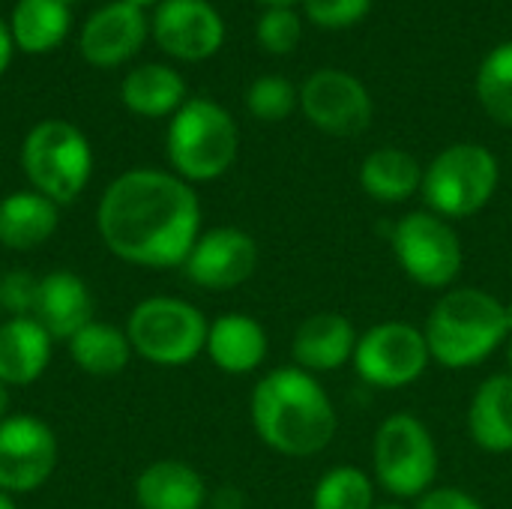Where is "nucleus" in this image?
Listing matches in <instances>:
<instances>
[{
  "instance_id": "obj_1",
  "label": "nucleus",
  "mask_w": 512,
  "mask_h": 509,
  "mask_svg": "<svg viewBox=\"0 0 512 509\" xmlns=\"http://www.w3.org/2000/svg\"><path fill=\"white\" fill-rule=\"evenodd\" d=\"M201 228V204L183 177L135 168L120 174L99 201L105 246L141 267H177L189 258Z\"/></svg>"
},
{
  "instance_id": "obj_2",
  "label": "nucleus",
  "mask_w": 512,
  "mask_h": 509,
  "mask_svg": "<svg viewBox=\"0 0 512 509\" xmlns=\"http://www.w3.org/2000/svg\"><path fill=\"white\" fill-rule=\"evenodd\" d=\"M252 426L270 450L309 459L330 447L339 420L318 378L285 366L264 375L252 390Z\"/></svg>"
},
{
  "instance_id": "obj_3",
  "label": "nucleus",
  "mask_w": 512,
  "mask_h": 509,
  "mask_svg": "<svg viewBox=\"0 0 512 509\" xmlns=\"http://www.w3.org/2000/svg\"><path fill=\"white\" fill-rule=\"evenodd\" d=\"M429 354L444 369H474L510 336L504 303L483 288L447 291L423 327Z\"/></svg>"
},
{
  "instance_id": "obj_4",
  "label": "nucleus",
  "mask_w": 512,
  "mask_h": 509,
  "mask_svg": "<svg viewBox=\"0 0 512 509\" xmlns=\"http://www.w3.org/2000/svg\"><path fill=\"white\" fill-rule=\"evenodd\" d=\"M240 135L234 117L213 99H186L168 126V159L183 180L222 177L237 159Z\"/></svg>"
},
{
  "instance_id": "obj_5",
  "label": "nucleus",
  "mask_w": 512,
  "mask_h": 509,
  "mask_svg": "<svg viewBox=\"0 0 512 509\" xmlns=\"http://www.w3.org/2000/svg\"><path fill=\"white\" fill-rule=\"evenodd\" d=\"M21 165L39 195L66 204L87 186L93 153L78 126L66 120H42L24 138Z\"/></svg>"
},
{
  "instance_id": "obj_6",
  "label": "nucleus",
  "mask_w": 512,
  "mask_h": 509,
  "mask_svg": "<svg viewBox=\"0 0 512 509\" xmlns=\"http://www.w3.org/2000/svg\"><path fill=\"white\" fill-rule=\"evenodd\" d=\"M498 159L483 144H453L423 171V198L441 219L480 213L498 189Z\"/></svg>"
},
{
  "instance_id": "obj_7",
  "label": "nucleus",
  "mask_w": 512,
  "mask_h": 509,
  "mask_svg": "<svg viewBox=\"0 0 512 509\" xmlns=\"http://www.w3.org/2000/svg\"><path fill=\"white\" fill-rule=\"evenodd\" d=\"M375 480L393 498H423L438 480V447L414 414H393L375 432Z\"/></svg>"
},
{
  "instance_id": "obj_8",
  "label": "nucleus",
  "mask_w": 512,
  "mask_h": 509,
  "mask_svg": "<svg viewBox=\"0 0 512 509\" xmlns=\"http://www.w3.org/2000/svg\"><path fill=\"white\" fill-rule=\"evenodd\" d=\"M207 318L186 300L150 297L129 315L126 339L132 351L156 366H186L207 348Z\"/></svg>"
},
{
  "instance_id": "obj_9",
  "label": "nucleus",
  "mask_w": 512,
  "mask_h": 509,
  "mask_svg": "<svg viewBox=\"0 0 512 509\" xmlns=\"http://www.w3.org/2000/svg\"><path fill=\"white\" fill-rule=\"evenodd\" d=\"M393 255L402 273L420 288H450L462 273V240L456 228L432 210H417L393 225Z\"/></svg>"
},
{
  "instance_id": "obj_10",
  "label": "nucleus",
  "mask_w": 512,
  "mask_h": 509,
  "mask_svg": "<svg viewBox=\"0 0 512 509\" xmlns=\"http://www.w3.org/2000/svg\"><path fill=\"white\" fill-rule=\"evenodd\" d=\"M432 354L426 333L408 321H384L366 330L354 348V369L375 390H402L423 378Z\"/></svg>"
},
{
  "instance_id": "obj_11",
  "label": "nucleus",
  "mask_w": 512,
  "mask_h": 509,
  "mask_svg": "<svg viewBox=\"0 0 512 509\" xmlns=\"http://www.w3.org/2000/svg\"><path fill=\"white\" fill-rule=\"evenodd\" d=\"M303 114L327 135H360L372 120L369 90L348 72L321 69L300 90Z\"/></svg>"
},
{
  "instance_id": "obj_12",
  "label": "nucleus",
  "mask_w": 512,
  "mask_h": 509,
  "mask_svg": "<svg viewBox=\"0 0 512 509\" xmlns=\"http://www.w3.org/2000/svg\"><path fill=\"white\" fill-rule=\"evenodd\" d=\"M57 462V441L51 429L36 417H6L0 423V489L33 492L39 489Z\"/></svg>"
},
{
  "instance_id": "obj_13",
  "label": "nucleus",
  "mask_w": 512,
  "mask_h": 509,
  "mask_svg": "<svg viewBox=\"0 0 512 509\" xmlns=\"http://www.w3.org/2000/svg\"><path fill=\"white\" fill-rule=\"evenodd\" d=\"M156 45L177 60H207L225 39V24L207 0H162L153 12Z\"/></svg>"
},
{
  "instance_id": "obj_14",
  "label": "nucleus",
  "mask_w": 512,
  "mask_h": 509,
  "mask_svg": "<svg viewBox=\"0 0 512 509\" xmlns=\"http://www.w3.org/2000/svg\"><path fill=\"white\" fill-rule=\"evenodd\" d=\"M258 267V246L240 228H213L201 234L183 261L186 276L210 291H228L243 285Z\"/></svg>"
},
{
  "instance_id": "obj_15",
  "label": "nucleus",
  "mask_w": 512,
  "mask_h": 509,
  "mask_svg": "<svg viewBox=\"0 0 512 509\" xmlns=\"http://www.w3.org/2000/svg\"><path fill=\"white\" fill-rule=\"evenodd\" d=\"M144 39H147L144 9L126 3V0H114L87 18L78 48L87 63H93L99 69H111V66L132 60L141 51Z\"/></svg>"
},
{
  "instance_id": "obj_16",
  "label": "nucleus",
  "mask_w": 512,
  "mask_h": 509,
  "mask_svg": "<svg viewBox=\"0 0 512 509\" xmlns=\"http://www.w3.org/2000/svg\"><path fill=\"white\" fill-rule=\"evenodd\" d=\"M357 330L354 324L339 312H315L309 315L297 330L291 342V354L297 369L309 375H324L342 369L348 360H354L357 348Z\"/></svg>"
},
{
  "instance_id": "obj_17",
  "label": "nucleus",
  "mask_w": 512,
  "mask_h": 509,
  "mask_svg": "<svg viewBox=\"0 0 512 509\" xmlns=\"http://www.w3.org/2000/svg\"><path fill=\"white\" fill-rule=\"evenodd\" d=\"M33 318L45 327L51 339H72L81 327L93 321V297L75 273H48L45 279H39Z\"/></svg>"
},
{
  "instance_id": "obj_18",
  "label": "nucleus",
  "mask_w": 512,
  "mask_h": 509,
  "mask_svg": "<svg viewBox=\"0 0 512 509\" xmlns=\"http://www.w3.org/2000/svg\"><path fill=\"white\" fill-rule=\"evenodd\" d=\"M216 369L228 375H249L267 357V333L264 327L240 312L219 315L207 330V348Z\"/></svg>"
},
{
  "instance_id": "obj_19",
  "label": "nucleus",
  "mask_w": 512,
  "mask_h": 509,
  "mask_svg": "<svg viewBox=\"0 0 512 509\" xmlns=\"http://www.w3.org/2000/svg\"><path fill=\"white\" fill-rule=\"evenodd\" d=\"M51 357V336L36 318H9L0 327V381L24 387L36 381Z\"/></svg>"
},
{
  "instance_id": "obj_20",
  "label": "nucleus",
  "mask_w": 512,
  "mask_h": 509,
  "mask_svg": "<svg viewBox=\"0 0 512 509\" xmlns=\"http://www.w3.org/2000/svg\"><path fill=\"white\" fill-rule=\"evenodd\" d=\"M468 432L486 453H512V375H492L477 387Z\"/></svg>"
},
{
  "instance_id": "obj_21",
  "label": "nucleus",
  "mask_w": 512,
  "mask_h": 509,
  "mask_svg": "<svg viewBox=\"0 0 512 509\" xmlns=\"http://www.w3.org/2000/svg\"><path fill=\"white\" fill-rule=\"evenodd\" d=\"M207 498L204 480L195 468L177 459L153 462L135 483L141 509H201Z\"/></svg>"
},
{
  "instance_id": "obj_22",
  "label": "nucleus",
  "mask_w": 512,
  "mask_h": 509,
  "mask_svg": "<svg viewBox=\"0 0 512 509\" xmlns=\"http://www.w3.org/2000/svg\"><path fill=\"white\" fill-rule=\"evenodd\" d=\"M123 105L141 117H174L186 102V81L177 69L162 63L135 66L120 84Z\"/></svg>"
},
{
  "instance_id": "obj_23",
  "label": "nucleus",
  "mask_w": 512,
  "mask_h": 509,
  "mask_svg": "<svg viewBox=\"0 0 512 509\" xmlns=\"http://www.w3.org/2000/svg\"><path fill=\"white\" fill-rule=\"evenodd\" d=\"M360 186L369 198L381 204H402L417 189H423V168L408 150L381 147L363 159Z\"/></svg>"
},
{
  "instance_id": "obj_24",
  "label": "nucleus",
  "mask_w": 512,
  "mask_h": 509,
  "mask_svg": "<svg viewBox=\"0 0 512 509\" xmlns=\"http://www.w3.org/2000/svg\"><path fill=\"white\" fill-rule=\"evenodd\" d=\"M57 228V204L39 192H12L0 201V243L6 249H36Z\"/></svg>"
},
{
  "instance_id": "obj_25",
  "label": "nucleus",
  "mask_w": 512,
  "mask_h": 509,
  "mask_svg": "<svg viewBox=\"0 0 512 509\" xmlns=\"http://www.w3.org/2000/svg\"><path fill=\"white\" fill-rule=\"evenodd\" d=\"M69 3L63 0H18L9 18L12 45L27 54L54 51L69 33Z\"/></svg>"
},
{
  "instance_id": "obj_26",
  "label": "nucleus",
  "mask_w": 512,
  "mask_h": 509,
  "mask_svg": "<svg viewBox=\"0 0 512 509\" xmlns=\"http://www.w3.org/2000/svg\"><path fill=\"white\" fill-rule=\"evenodd\" d=\"M129 339L111 324L90 321L69 339V354L87 375H117L129 363Z\"/></svg>"
},
{
  "instance_id": "obj_27",
  "label": "nucleus",
  "mask_w": 512,
  "mask_h": 509,
  "mask_svg": "<svg viewBox=\"0 0 512 509\" xmlns=\"http://www.w3.org/2000/svg\"><path fill=\"white\" fill-rule=\"evenodd\" d=\"M477 96L492 120L512 126V42L498 45L477 72Z\"/></svg>"
},
{
  "instance_id": "obj_28",
  "label": "nucleus",
  "mask_w": 512,
  "mask_h": 509,
  "mask_svg": "<svg viewBox=\"0 0 512 509\" xmlns=\"http://www.w3.org/2000/svg\"><path fill=\"white\" fill-rule=\"evenodd\" d=\"M375 507V486L366 471L342 465L327 471L315 492L312 509H372Z\"/></svg>"
},
{
  "instance_id": "obj_29",
  "label": "nucleus",
  "mask_w": 512,
  "mask_h": 509,
  "mask_svg": "<svg viewBox=\"0 0 512 509\" xmlns=\"http://www.w3.org/2000/svg\"><path fill=\"white\" fill-rule=\"evenodd\" d=\"M294 105H297V90L282 75H261L246 90V108L252 111V117L267 123L285 120L294 111Z\"/></svg>"
},
{
  "instance_id": "obj_30",
  "label": "nucleus",
  "mask_w": 512,
  "mask_h": 509,
  "mask_svg": "<svg viewBox=\"0 0 512 509\" xmlns=\"http://www.w3.org/2000/svg\"><path fill=\"white\" fill-rule=\"evenodd\" d=\"M258 42L270 54H288L300 42V18L291 6H270L258 21Z\"/></svg>"
},
{
  "instance_id": "obj_31",
  "label": "nucleus",
  "mask_w": 512,
  "mask_h": 509,
  "mask_svg": "<svg viewBox=\"0 0 512 509\" xmlns=\"http://www.w3.org/2000/svg\"><path fill=\"white\" fill-rule=\"evenodd\" d=\"M303 6L306 15L321 27H348L369 12L372 0H303Z\"/></svg>"
},
{
  "instance_id": "obj_32",
  "label": "nucleus",
  "mask_w": 512,
  "mask_h": 509,
  "mask_svg": "<svg viewBox=\"0 0 512 509\" xmlns=\"http://www.w3.org/2000/svg\"><path fill=\"white\" fill-rule=\"evenodd\" d=\"M39 294V279L30 273H9L0 282V306H6L15 318H33Z\"/></svg>"
},
{
  "instance_id": "obj_33",
  "label": "nucleus",
  "mask_w": 512,
  "mask_h": 509,
  "mask_svg": "<svg viewBox=\"0 0 512 509\" xmlns=\"http://www.w3.org/2000/svg\"><path fill=\"white\" fill-rule=\"evenodd\" d=\"M417 509H483V504H480L474 495L462 492V489L435 486V489H429V492L420 498Z\"/></svg>"
},
{
  "instance_id": "obj_34",
  "label": "nucleus",
  "mask_w": 512,
  "mask_h": 509,
  "mask_svg": "<svg viewBox=\"0 0 512 509\" xmlns=\"http://www.w3.org/2000/svg\"><path fill=\"white\" fill-rule=\"evenodd\" d=\"M12 36H9V27L0 21V75L6 72V66H9V60H12Z\"/></svg>"
},
{
  "instance_id": "obj_35",
  "label": "nucleus",
  "mask_w": 512,
  "mask_h": 509,
  "mask_svg": "<svg viewBox=\"0 0 512 509\" xmlns=\"http://www.w3.org/2000/svg\"><path fill=\"white\" fill-rule=\"evenodd\" d=\"M6 408H9V390H6V384L0 381V423L6 420Z\"/></svg>"
},
{
  "instance_id": "obj_36",
  "label": "nucleus",
  "mask_w": 512,
  "mask_h": 509,
  "mask_svg": "<svg viewBox=\"0 0 512 509\" xmlns=\"http://www.w3.org/2000/svg\"><path fill=\"white\" fill-rule=\"evenodd\" d=\"M0 509H15V504H12V498L0 489Z\"/></svg>"
},
{
  "instance_id": "obj_37",
  "label": "nucleus",
  "mask_w": 512,
  "mask_h": 509,
  "mask_svg": "<svg viewBox=\"0 0 512 509\" xmlns=\"http://www.w3.org/2000/svg\"><path fill=\"white\" fill-rule=\"evenodd\" d=\"M126 3H132V6H138V9H144V6H153V3L159 6L162 0H126Z\"/></svg>"
},
{
  "instance_id": "obj_38",
  "label": "nucleus",
  "mask_w": 512,
  "mask_h": 509,
  "mask_svg": "<svg viewBox=\"0 0 512 509\" xmlns=\"http://www.w3.org/2000/svg\"><path fill=\"white\" fill-rule=\"evenodd\" d=\"M258 3H267V9H270V6H291L294 0H258Z\"/></svg>"
},
{
  "instance_id": "obj_39",
  "label": "nucleus",
  "mask_w": 512,
  "mask_h": 509,
  "mask_svg": "<svg viewBox=\"0 0 512 509\" xmlns=\"http://www.w3.org/2000/svg\"><path fill=\"white\" fill-rule=\"evenodd\" d=\"M504 309H507V327H510V336H512V300L510 303H504Z\"/></svg>"
},
{
  "instance_id": "obj_40",
  "label": "nucleus",
  "mask_w": 512,
  "mask_h": 509,
  "mask_svg": "<svg viewBox=\"0 0 512 509\" xmlns=\"http://www.w3.org/2000/svg\"><path fill=\"white\" fill-rule=\"evenodd\" d=\"M372 509H408V507H402V504H378V507H372Z\"/></svg>"
},
{
  "instance_id": "obj_41",
  "label": "nucleus",
  "mask_w": 512,
  "mask_h": 509,
  "mask_svg": "<svg viewBox=\"0 0 512 509\" xmlns=\"http://www.w3.org/2000/svg\"><path fill=\"white\" fill-rule=\"evenodd\" d=\"M510 369H512V339H510ZM512 375V372H510Z\"/></svg>"
},
{
  "instance_id": "obj_42",
  "label": "nucleus",
  "mask_w": 512,
  "mask_h": 509,
  "mask_svg": "<svg viewBox=\"0 0 512 509\" xmlns=\"http://www.w3.org/2000/svg\"><path fill=\"white\" fill-rule=\"evenodd\" d=\"M63 3H72V0H63Z\"/></svg>"
}]
</instances>
